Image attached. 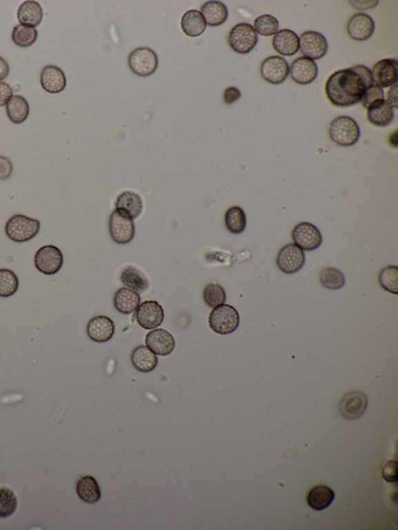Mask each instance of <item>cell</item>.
I'll return each instance as SVG.
<instances>
[{
	"instance_id": "1",
	"label": "cell",
	"mask_w": 398,
	"mask_h": 530,
	"mask_svg": "<svg viewBox=\"0 0 398 530\" xmlns=\"http://www.w3.org/2000/svg\"><path fill=\"white\" fill-rule=\"evenodd\" d=\"M372 84L371 70L359 65L330 75L326 84V94L333 105L351 107L362 100L365 91Z\"/></svg>"
},
{
	"instance_id": "2",
	"label": "cell",
	"mask_w": 398,
	"mask_h": 530,
	"mask_svg": "<svg viewBox=\"0 0 398 530\" xmlns=\"http://www.w3.org/2000/svg\"><path fill=\"white\" fill-rule=\"evenodd\" d=\"M329 135L332 141L342 146L350 147L356 144L360 138L361 132L357 121L350 116H339L330 123Z\"/></svg>"
},
{
	"instance_id": "3",
	"label": "cell",
	"mask_w": 398,
	"mask_h": 530,
	"mask_svg": "<svg viewBox=\"0 0 398 530\" xmlns=\"http://www.w3.org/2000/svg\"><path fill=\"white\" fill-rule=\"evenodd\" d=\"M41 223L38 219L18 214L10 218L5 227L6 234L17 243L29 241L38 235Z\"/></svg>"
},
{
	"instance_id": "4",
	"label": "cell",
	"mask_w": 398,
	"mask_h": 530,
	"mask_svg": "<svg viewBox=\"0 0 398 530\" xmlns=\"http://www.w3.org/2000/svg\"><path fill=\"white\" fill-rule=\"evenodd\" d=\"M212 330L219 334L234 333L240 325V315L237 310L228 304L213 308L209 316Z\"/></svg>"
},
{
	"instance_id": "5",
	"label": "cell",
	"mask_w": 398,
	"mask_h": 530,
	"mask_svg": "<svg viewBox=\"0 0 398 530\" xmlns=\"http://www.w3.org/2000/svg\"><path fill=\"white\" fill-rule=\"evenodd\" d=\"M259 36L254 27L248 23H240L232 28L228 36V43L235 52L246 54L252 52L258 44Z\"/></svg>"
},
{
	"instance_id": "6",
	"label": "cell",
	"mask_w": 398,
	"mask_h": 530,
	"mask_svg": "<svg viewBox=\"0 0 398 530\" xmlns=\"http://www.w3.org/2000/svg\"><path fill=\"white\" fill-rule=\"evenodd\" d=\"M128 65L135 74L150 77L158 68L159 60L157 53L147 47H140L132 51L128 57Z\"/></svg>"
},
{
	"instance_id": "7",
	"label": "cell",
	"mask_w": 398,
	"mask_h": 530,
	"mask_svg": "<svg viewBox=\"0 0 398 530\" xmlns=\"http://www.w3.org/2000/svg\"><path fill=\"white\" fill-rule=\"evenodd\" d=\"M63 254L56 246L47 245L41 247L34 257L36 269L46 276L58 273L63 265Z\"/></svg>"
},
{
	"instance_id": "8",
	"label": "cell",
	"mask_w": 398,
	"mask_h": 530,
	"mask_svg": "<svg viewBox=\"0 0 398 530\" xmlns=\"http://www.w3.org/2000/svg\"><path fill=\"white\" fill-rule=\"evenodd\" d=\"M294 243L303 251L312 252L322 245V235L316 225L308 222L299 223L292 232Z\"/></svg>"
},
{
	"instance_id": "9",
	"label": "cell",
	"mask_w": 398,
	"mask_h": 530,
	"mask_svg": "<svg viewBox=\"0 0 398 530\" xmlns=\"http://www.w3.org/2000/svg\"><path fill=\"white\" fill-rule=\"evenodd\" d=\"M305 261L304 252L295 243H289L281 248L277 258L279 269L287 275L301 270L305 265Z\"/></svg>"
},
{
	"instance_id": "10",
	"label": "cell",
	"mask_w": 398,
	"mask_h": 530,
	"mask_svg": "<svg viewBox=\"0 0 398 530\" xmlns=\"http://www.w3.org/2000/svg\"><path fill=\"white\" fill-rule=\"evenodd\" d=\"M109 230L110 235L115 243L119 245H126L134 238L136 230L132 218L121 214L115 210L110 216Z\"/></svg>"
},
{
	"instance_id": "11",
	"label": "cell",
	"mask_w": 398,
	"mask_h": 530,
	"mask_svg": "<svg viewBox=\"0 0 398 530\" xmlns=\"http://www.w3.org/2000/svg\"><path fill=\"white\" fill-rule=\"evenodd\" d=\"M328 41L322 34L317 32H306L299 38V50L304 57L319 60L326 57Z\"/></svg>"
},
{
	"instance_id": "12",
	"label": "cell",
	"mask_w": 398,
	"mask_h": 530,
	"mask_svg": "<svg viewBox=\"0 0 398 530\" xmlns=\"http://www.w3.org/2000/svg\"><path fill=\"white\" fill-rule=\"evenodd\" d=\"M368 406V398L359 391H352L343 396L339 404V411L343 417L355 421L362 417Z\"/></svg>"
},
{
	"instance_id": "13",
	"label": "cell",
	"mask_w": 398,
	"mask_h": 530,
	"mask_svg": "<svg viewBox=\"0 0 398 530\" xmlns=\"http://www.w3.org/2000/svg\"><path fill=\"white\" fill-rule=\"evenodd\" d=\"M261 74L266 81L279 85L286 81L290 75V65L287 61L280 57L274 56L263 61Z\"/></svg>"
},
{
	"instance_id": "14",
	"label": "cell",
	"mask_w": 398,
	"mask_h": 530,
	"mask_svg": "<svg viewBox=\"0 0 398 530\" xmlns=\"http://www.w3.org/2000/svg\"><path fill=\"white\" fill-rule=\"evenodd\" d=\"M164 318L163 307L157 301H146L140 303L137 310L138 324L146 329L152 330L161 326Z\"/></svg>"
},
{
	"instance_id": "15",
	"label": "cell",
	"mask_w": 398,
	"mask_h": 530,
	"mask_svg": "<svg viewBox=\"0 0 398 530\" xmlns=\"http://www.w3.org/2000/svg\"><path fill=\"white\" fill-rule=\"evenodd\" d=\"M372 72V81L381 88L393 86L397 82L398 62L396 59L379 60L373 66Z\"/></svg>"
},
{
	"instance_id": "16",
	"label": "cell",
	"mask_w": 398,
	"mask_h": 530,
	"mask_svg": "<svg viewBox=\"0 0 398 530\" xmlns=\"http://www.w3.org/2000/svg\"><path fill=\"white\" fill-rule=\"evenodd\" d=\"M146 344L147 348L160 356L170 355L175 348L173 335L164 329H155L147 334Z\"/></svg>"
},
{
	"instance_id": "17",
	"label": "cell",
	"mask_w": 398,
	"mask_h": 530,
	"mask_svg": "<svg viewBox=\"0 0 398 530\" xmlns=\"http://www.w3.org/2000/svg\"><path fill=\"white\" fill-rule=\"evenodd\" d=\"M347 32L350 38L357 41H364L371 38L375 32V22L366 14L353 15L347 24Z\"/></svg>"
},
{
	"instance_id": "18",
	"label": "cell",
	"mask_w": 398,
	"mask_h": 530,
	"mask_svg": "<svg viewBox=\"0 0 398 530\" xmlns=\"http://www.w3.org/2000/svg\"><path fill=\"white\" fill-rule=\"evenodd\" d=\"M290 73L294 81L299 85L313 83L318 75V68L314 60L299 57L294 60L290 67Z\"/></svg>"
},
{
	"instance_id": "19",
	"label": "cell",
	"mask_w": 398,
	"mask_h": 530,
	"mask_svg": "<svg viewBox=\"0 0 398 530\" xmlns=\"http://www.w3.org/2000/svg\"><path fill=\"white\" fill-rule=\"evenodd\" d=\"M115 326L112 319L106 316H97L92 318L87 327L88 337L97 343L109 342L115 334Z\"/></svg>"
},
{
	"instance_id": "20",
	"label": "cell",
	"mask_w": 398,
	"mask_h": 530,
	"mask_svg": "<svg viewBox=\"0 0 398 530\" xmlns=\"http://www.w3.org/2000/svg\"><path fill=\"white\" fill-rule=\"evenodd\" d=\"M115 207L116 211L135 221L143 210V202L137 192L126 191L119 194Z\"/></svg>"
},
{
	"instance_id": "21",
	"label": "cell",
	"mask_w": 398,
	"mask_h": 530,
	"mask_svg": "<svg viewBox=\"0 0 398 530\" xmlns=\"http://www.w3.org/2000/svg\"><path fill=\"white\" fill-rule=\"evenodd\" d=\"M41 85L46 92L59 94L66 87V78L64 72L58 66L48 65L41 73Z\"/></svg>"
},
{
	"instance_id": "22",
	"label": "cell",
	"mask_w": 398,
	"mask_h": 530,
	"mask_svg": "<svg viewBox=\"0 0 398 530\" xmlns=\"http://www.w3.org/2000/svg\"><path fill=\"white\" fill-rule=\"evenodd\" d=\"M272 45L281 56L292 57L299 50V38L292 30L283 29L274 36Z\"/></svg>"
},
{
	"instance_id": "23",
	"label": "cell",
	"mask_w": 398,
	"mask_h": 530,
	"mask_svg": "<svg viewBox=\"0 0 398 530\" xmlns=\"http://www.w3.org/2000/svg\"><path fill=\"white\" fill-rule=\"evenodd\" d=\"M121 282L128 289L143 294L150 287V281L145 274L134 266H127L121 273Z\"/></svg>"
},
{
	"instance_id": "24",
	"label": "cell",
	"mask_w": 398,
	"mask_h": 530,
	"mask_svg": "<svg viewBox=\"0 0 398 530\" xmlns=\"http://www.w3.org/2000/svg\"><path fill=\"white\" fill-rule=\"evenodd\" d=\"M207 26L218 27L228 20L229 12L226 6L219 1H208L201 8Z\"/></svg>"
},
{
	"instance_id": "25",
	"label": "cell",
	"mask_w": 398,
	"mask_h": 530,
	"mask_svg": "<svg viewBox=\"0 0 398 530\" xmlns=\"http://www.w3.org/2000/svg\"><path fill=\"white\" fill-rule=\"evenodd\" d=\"M141 303L138 292L128 288H121L116 292L114 305L122 314H130L137 310Z\"/></svg>"
},
{
	"instance_id": "26",
	"label": "cell",
	"mask_w": 398,
	"mask_h": 530,
	"mask_svg": "<svg viewBox=\"0 0 398 530\" xmlns=\"http://www.w3.org/2000/svg\"><path fill=\"white\" fill-rule=\"evenodd\" d=\"M17 19L22 26L34 28L39 26L43 19V9L39 3L26 1L17 10Z\"/></svg>"
},
{
	"instance_id": "27",
	"label": "cell",
	"mask_w": 398,
	"mask_h": 530,
	"mask_svg": "<svg viewBox=\"0 0 398 530\" xmlns=\"http://www.w3.org/2000/svg\"><path fill=\"white\" fill-rule=\"evenodd\" d=\"M131 361L133 367L141 373H150L158 365V358L146 346L137 347L132 353Z\"/></svg>"
},
{
	"instance_id": "28",
	"label": "cell",
	"mask_w": 398,
	"mask_h": 530,
	"mask_svg": "<svg viewBox=\"0 0 398 530\" xmlns=\"http://www.w3.org/2000/svg\"><path fill=\"white\" fill-rule=\"evenodd\" d=\"M77 496L81 500L88 504H95L100 501L101 491L97 480L90 475L83 476L77 481Z\"/></svg>"
},
{
	"instance_id": "29",
	"label": "cell",
	"mask_w": 398,
	"mask_h": 530,
	"mask_svg": "<svg viewBox=\"0 0 398 530\" xmlns=\"http://www.w3.org/2000/svg\"><path fill=\"white\" fill-rule=\"evenodd\" d=\"M335 498V491L326 485H317L312 489L307 497L309 507L322 511L330 507Z\"/></svg>"
},
{
	"instance_id": "30",
	"label": "cell",
	"mask_w": 398,
	"mask_h": 530,
	"mask_svg": "<svg viewBox=\"0 0 398 530\" xmlns=\"http://www.w3.org/2000/svg\"><path fill=\"white\" fill-rule=\"evenodd\" d=\"M181 26L186 35L199 37L204 33L207 24L200 11L191 10L183 15Z\"/></svg>"
},
{
	"instance_id": "31",
	"label": "cell",
	"mask_w": 398,
	"mask_h": 530,
	"mask_svg": "<svg viewBox=\"0 0 398 530\" xmlns=\"http://www.w3.org/2000/svg\"><path fill=\"white\" fill-rule=\"evenodd\" d=\"M7 113L10 120L14 124L26 121L30 113L28 102L20 95H14L7 103Z\"/></svg>"
},
{
	"instance_id": "32",
	"label": "cell",
	"mask_w": 398,
	"mask_h": 530,
	"mask_svg": "<svg viewBox=\"0 0 398 530\" xmlns=\"http://www.w3.org/2000/svg\"><path fill=\"white\" fill-rule=\"evenodd\" d=\"M395 118L394 108L387 101H384L381 106L371 108L367 112V119L370 123L377 127H387Z\"/></svg>"
},
{
	"instance_id": "33",
	"label": "cell",
	"mask_w": 398,
	"mask_h": 530,
	"mask_svg": "<svg viewBox=\"0 0 398 530\" xmlns=\"http://www.w3.org/2000/svg\"><path fill=\"white\" fill-rule=\"evenodd\" d=\"M225 223L231 234H241L246 229V214L241 207H231L226 212Z\"/></svg>"
},
{
	"instance_id": "34",
	"label": "cell",
	"mask_w": 398,
	"mask_h": 530,
	"mask_svg": "<svg viewBox=\"0 0 398 530\" xmlns=\"http://www.w3.org/2000/svg\"><path fill=\"white\" fill-rule=\"evenodd\" d=\"M321 285L324 288L330 290H338L344 287L346 278L344 274L335 267H326L323 269L319 276Z\"/></svg>"
},
{
	"instance_id": "35",
	"label": "cell",
	"mask_w": 398,
	"mask_h": 530,
	"mask_svg": "<svg viewBox=\"0 0 398 530\" xmlns=\"http://www.w3.org/2000/svg\"><path fill=\"white\" fill-rule=\"evenodd\" d=\"M38 30L34 28L22 26H17L12 33V39L14 44L21 48L32 46L38 39Z\"/></svg>"
},
{
	"instance_id": "36",
	"label": "cell",
	"mask_w": 398,
	"mask_h": 530,
	"mask_svg": "<svg viewBox=\"0 0 398 530\" xmlns=\"http://www.w3.org/2000/svg\"><path fill=\"white\" fill-rule=\"evenodd\" d=\"M19 288V279L10 269H0V297L8 298L16 294Z\"/></svg>"
},
{
	"instance_id": "37",
	"label": "cell",
	"mask_w": 398,
	"mask_h": 530,
	"mask_svg": "<svg viewBox=\"0 0 398 530\" xmlns=\"http://www.w3.org/2000/svg\"><path fill=\"white\" fill-rule=\"evenodd\" d=\"M254 28L257 34L264 37L277 34L279 28V21L270 14H264L256 18Z\"/></svg>"
},
{
	"instance_id": "38",
	"label": "cell",
	"mask_w": 398,
	"mask_h": 530,
	"mask_svg": "<svg viewBox=\"0 0 398 530\" xmlns=\"http://www.w3.org/2000/svg\"><path fill=\"white\" fill-rule=\"evenodd\" d=\"M379 283L381 287L390 294H398V267L390 265L384 267L379 273Z\"/></svg>"
},
{
	"instance_id": "39",
	"label": "cell",
	"mask_w": 398,
	"mask_h": 530,
	"mask_svg": "<svg viewBox=\"0 0 398 530\" xmlns=\"http://www.w3.org/2000/svg\"><path fill=\"white\" fill-rule=\"evenodd\" d=\"M17 504L14 492L8 487H0V518H8L14 514Z\"/></svg>"
},
{
	"instance_id": "40",
	"label": "cell",
	"mask_w": 398,
	"mask_h": 530,
	"mask_svg": "<svg viewBox=\"0 0 398 530\" xmlns=\"http://www.w3.org/2000/svg\"><path fill=\"white\" fill-rule=\"evenodd\" d=\"M205 303L211 308L223 305L226 300V294L221 285L211 283L206 285L203 292Z\"/></svg>"
},
{
	"instance_id": "41",
	"label": "cell",
	"mask_w": 398,
	"mask_h": 530,
	"mask_svg": "<svg viewBox=\"0 0 398 530\" xmlns=\"http://www.w3.org/2000/svg\"><path fill=\"white\" fill-rule=\"evenodd\" d=\"M384 92L381 88L373 83L366 89L361 100L363 106L366 109H371L381 106L384 102Z\"/></svg>"
},
{
	"instance_id": "42",
	"label": "cell",
	"mask_w": 398,
	"mask_h": 530,
	"mask_svg": "<svg viewBox=\"0 0 398 530\" xmlns=\"http://www.w3.org/2000/svg\"><path fill=\"white\" fill-rule=\"evenodd\" d=\"M382 476L388 482L394 483L397 480V462L389 461L382 469Z\"/></svg>"
},
{
	"instance_id": "43",
	"label": "cell",
	"mask_w": 398,
	"mask_h": 530,
	"mask_svg": "<svg viewBox=\"0 0 398 530\" xmlns=\"http://www.w3.org/2000/svg\"><path fill=\"white\" fill-rule=\"evenodd\" d=\"M13 172V163H12L9 158L0 156V181L10 179Z\"/></svg>"
},
{
	"instance_id": "44",
	"label": "cell",
	"mask_w": 398,
	"mask_h": 530,
	"mask_svg": "<svg viewBox=\"0 0 398 530\" xmlns=\"http://www.w3.org/2000/svg\"><path fill=\"white\" fill-rule=\"evenodd\" d=\"M13 89L9 84L0 82V108L7 105V103L13 96Z\"/></svg>"
},
{
	"instance_id": "45",
	"label": "cell",
	"mask_w": 398,
	"mask_h": 530,
	"mask_svg": "<svg viewBox=\"0 0 398 530\" xmlns=\"http://www.w3.org/2000/svg\"><path fill=\"white\" fill-rule=\"evenodd\" d=\"M241 93L240 90L235 87H230L226 89L223 94V99L228 105H232L241 99Z\"/></svg>"
},
{
	"instance_id": "46",
	"label": "cell",
	"mask_w": 398,
	"mask_h": 530,
	"mask_svg": "<svg viewBox=\"0 0 398 530\" xmlns=\"http://www.w3.org/2000/svg\"><path fill=\"white\" fill-rule=\"evenodd\" d=\"M386 101L392 108H397V83L391 87L388 94V99Z\"/></svg>"
},
{
	"instance_id": "47",
	"label": "cell",
	"mask_w": 398,
	"mask_h": 530,
	"mask_svg": "<svg viewBox=\"0 0 398 530\" xmlns=\"http://www.w3.org/2000/svg\"><path fill=\"white\" fill-rule=\"evenodd\" d=\"M10 74V65L3 57H0V81L7 79Z\"/></svg>"
},
{
	"instance_id": "48",
	"label": "cell",
	"mask_w": 398,
	"mask_h": 530,
	"mask_svg": "<svg viewBox=\"0 0 398 530\" xmlns=\"http://www.w3.org/2000/svg\"><path fill=\"white\" fill-rule=\"evenodd\" d=\"M357 3H355V1H350L351 3H353V7L359 9V10H366L370 9L372 8H375L376 6L379 3L378 1H356Z\"/></svg>"
}]
</instances>
